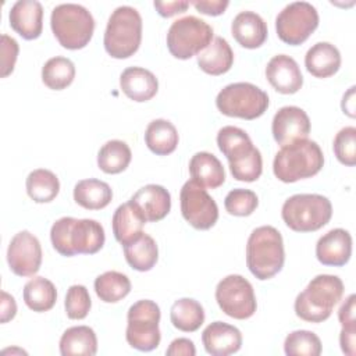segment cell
Returning <instances> with one entry per match:
<instances>
[{"instance_id": "4dcf8cb0", "label": "cell", "mask_w": 356, "mask_h": 356, "mask_svg": "<svg viewBox=\"0 0 356 356\" xmlns=\"http://www.w3.org/2000/svg\"><path fill=\"white\" fill-rule=\"evenodd\" d=\"M124 256L134 270L149 271L157 263L159 248L150 235L142 232L136 239L124 245Z\"/></svg>"}, {"instance_id": "44dd1931", "label": "cell", "mask_w": 356, "mask_h": 356, "mask_svg": "<svg viewBox=\"0 0 356 356\" xmlns=\"http://www.w3.org/2000/svg\"><path fill=\"white\" fill-rule=\"evenodd\" d=\"M142 213L146 222H156L163 220L171 210L170 192L156 184H149L138 189L129 199Z\"/></svg>"}, {"instance_id": "d4e9b609", "label": "cell", "mask_w": 356, "mask_h": 356, "mask_svg": "<svg viewBox=\"0 0 356 356\" xmlns=\"http://www.w3.org/2000/svg\"><path fill=\"white\" fill-rule=\"evenodd\" d=\"M145 222L146 220L142 213L131 200H128L127 203L120 204L113 214L111 227L114 238L124 246L143 232Z\"/></svg>"}, {"instance_id": "ba28073f", "label": "cell", "mask_w": 356, "mask_h": 356, "mask_svg": "<svg viewBox=\"0 0 356 356\" xmlns=\"http://www.w3.org/2000/svg\"><path fill=\"white\" fill-rule=\"evenodd\" d=\"M281 217L292 231L313 232L328 224L332 204L328 197L318 193H298L284 202Z\"/></svg>"}, {"instance_id": "277c9868", "label": "cell", "mask_w": 356, "mask_h": 356, "mask_svg": "<svg viewBox=\"0 0 356 356\" xmlns=\"http://www.w3.org/2000/svg\"><path fill=\"white\" fill-rule=\"evenodd\" d=\"M285 261L281 232L271 225H261L252 231L246 243V266L260 281L278 274Z\"/></svg>"}, {"instance_id": "484cf974", "label": "cell", "mask_w": 356, "mask_h": 356, "mask_svg": "<svg viewBox=\"0 0 356 356\" xmlns=\"http://www.w3.org/2000/svg\"><path fill=\"white\" fill-rule=\"evenodd\" d=\"M189 172L192 179L203 188L217 189L225 181V171L221 161L209 152H197L192 156Z\"/></svg>"}, {"instance_id": "c3c4849f", "label": "cell", "mask_w": 356, "mask_h": 356, "mask_svg": "<svg viewBox=\"0 0 356 356\" xmlns=\"http://www.w3.org/2000/svg\"><path fill=\"white\" fill-rule=\"evenodd\" d=\"M0 312H1L0 313L1 314L0 320H1L3 324L13 320L17 314L15 299L10 293H7L6 291H1V310Z\"/></svg>"}, {"instance_id": "b9f144b4", "label": "cell", "mask_w": 356, "mask_h": 356, "mask_svg": "<svg viewBox=\"0 0 356 356\" xmlns=\"http://www.w3.org/2000/svg\"><path fill=\"white\" fill-rule=\"evenodd\" d=\"M19 46L17 40L7 33L1 35V78L8 76L15 67Z\"/></svg>"}, {"instance_id": "6da1fadb", "label": "cell", "mask_w": 356, "mask_h": 356, "mask_svg": "<svg viewBox=\"0 0 356 356\" xmlns=\"http://www.w3.org/2000/svg\"><path fill=\"white\" fill-rule=\"evenodd\" d=\"M53 248L65 257L75 254H95L106 241L103 225L92 218L61 217L50 229Z\"/></svg>"}, {"instance_id": "e0dca14e", "label": "cell", "mask_w": 356, "mask_h": 356, "mask_svg": "<svg viewBox=\"0 0 356 356\" xmlns=\"http://www.w3.org/2000/svg\"><path fill=\"white\" fill-rule=\"evenodd\" d=\"M266 78L282 95H293L303 85V75L298 63L286 54H277L267 63Z\"/></svg>"}, {"instance_id": "74e56055", "label": "cell", "mask_w": 356, "mask_h": 356, "mask_svg": "<svg viewBox=\"0 0 356 356\" xmlns=\"http://www.w3.org/2000/svg\"><path fill=\"white\" fill-rule=\"evenodd\" d=\"M321 350L320 338L307 330L292 331L284 341V352L288 356H318Z\"/></svg>"}, {"instance_id": "7c38bea8", "label": "cell", "mask_w": 356, "mask_h": 356, "mask_svg": "<svg viewBox=\"0 0 356 356\" xmlns=\"http://www.w3.org/2000/svg\"><path fill=\"white\" fill-rule=\"evenodd\" d=\"M318 26V13L307 1H293L285 6L275 18L278 38L291 46L302 44Z\"/></svg>"}, {"instance_id": "52a82bcc", "label": "cell", "mask_w": 356, "mask_h": 356, "mask_svg": "<svg viewBox=\"0 0 356 356\" xmlns=\"http://www.w3.org/2000/svg\"><path fill=\"white\" fill-rule=\"evenodd\" d=\"M50 26L63 47L78 50L90 42L95 31V19L83 6L63 3L51 10Z\"/></svg>"}, {"instance_id": "4fadbf2b", "label": "cell", "mask_w": 356, "mask_h": 356, "mask_svg": "<svg viewBox=\"0 0 356 356\" xmlns=\"http://www.w3.org/2000/svg\"><path fill=\"white\" fill-rule=\"evenodd\" d=\"M216 300L222 313L236 320L252 317L257 309L252 284L239 274H229L217 284Z\"/></svg>"}, {"instance_id": "f546056e", "label": "cell", "mask_w": 356, "mask_h": 356, "mask_svg": "<svg viewBox=\"0 0 356 356\" xmlns=\"http://www.w3.org/2000/svg\"><path fill=\"white\" fill-rule=\"evenodd\" d=\"M113 191L104 181L96 178L81 179L74 186V200L86 210H100L110 204Z\"/></svg>"}, {"instance_id": "603a6c76", "label": "cell", "mask_w": 356, "mask_h": 356, "mask_svg": "<svg viewBox=\"0 0 356 356\" xmlns=\"http://www.w3.org/2000/svg\"><path fill=\"white\" fill-rule=\"evenodd\" d=\"M234 39L245 49H257L267 39V24L254 11H241L231 24Z\"/></svg>"}, {"instance_id": "83f0119b", "label": "cell", "mask_w": 356, "mask_h": 356, "mask_svg": "<svg viewBox=\"0 0 356 356\" xmlns=\"http://www.w3.org/2000/svg\"><path fill=\"white\" fill-rule=\"evenodd\" d=\"M96 352L97 337L88 325L70 327L60 338V353L63 356H93Z\"/></svg>"}, {"instance_id": "ffe728a7", "label": "cell", "mask_w": 356, "mask_h": 356, "mask_svg": "<svg viewBox=\"0 0 356 356\" xmlns=\"http://www.w3.org/2000/svg\"><path fill=\"white\" fill-rule=\"evenodd\" d=\"M204 350L211 356H228L242 346L241 331L224 321H213L202 332Z\"/></svg>"}, {"instance_id": "60d3db41", "label": "cell", "mask_w": 356, "mask_h": 356, "mask_svg": "<svg viewBox=\"0 0 356 356\" xmlns=\"http://www.w3.org/2000/svg\"><path fill=\"white\" fill-rule=\"evenodd\" d=\"M332 149L339 163L353 167L356 164V128L345 127L339 129L334 138Z\"/></svg>"}, {"instance_id": "4316f807", "label": "cell", "mask_w": 356, "mask_h": 356, "mask_svg": "<svg viewBox=\"0 0 356 356\" xmlns=\"http://www.w3.org/2000/svg\"><path fill=\"white\" fill-rule=\"evenodd\" d=\"M234 64V51L228 42L216 36L210 44L197 54V65L209 75H222L231 70Z\"/></svg>"}, {"instance_id": "3957f363", "label": "cell", "mask_w": 356, "mask_h": 356, "mask_svg": "<svg viewBox=\"0 0 356 356\" xmlns=\"http://www.w3.org/2000/svg\"><path fill=\"white\" fill-rule=\"evenodd\" d=\"M343 282L338 275L318 274L295 299V314L307 323H323L342 299Z\"/></svg>"}, {"instance_id": "7402d4cb", "label": "cell", "mask_w": 356, "mask_h": 356, "mask_svg": "<svg viewBox=\"0 0 356 356\" xmlns=\"http://www.w3.org/2000/svg\"><path fill=\"white\" fill-rule=\"evenodd\" d=\"M120 88L124 95L138 103L153 99L159 90L156 75L142 67H128L120 75Z\"/></svg>"}, {"instance_id": "bcb514c9", "label": "cell", "mask_w": 356, "mask_h": 356, "mask_svg": "<svg viewBox=\"0 0 356 356\" xmlns=\"http://www.w3.org/2000/svg\"><path fill=\"white\" fill-rule=\"evenodd\" d=\"M168 356H195L196 348L193 342L188 338H177L174 339L165 350Z\"/></svg>"}, {"instance_id": "ee69618b", "label": "cell", "mask_w": 356, "mask_h": 356, "mask_svg": "<svg viewBox=\"0 0 356 356\" xmlns=\"http://www.w3.org/2000/svg\"><path fill=\"white\" fill-rule=\"evenodd\" d=\"M153 6H154V8L157 10V13L161 17L168 18V17L185 13L186 8L189 7V1H184V0H178V1H154Z\"/></svg>"}, {"instance_id": "ab89813d", "label": "cell", "mask_w": 356, "mask_h": 356, "mask_svg": "<svg viewBox=\"0 0 356 356\" xmlns=\"http://www.w3.org/2000/svg\"><path fill=\"white\" fill-rule=\"evenodd\" d=\"M64 307L67 317L71 320H82L85 318L92 307L90 295L83 285H71L67 291Z\"/></svg>"}, {"instance_id": "d6a6232c", "label": "cell", "mask_w": 356, "mask_h": 356, "mask_svg": "<svg viewBox=\"0 0 356 356\" xmlns=\"http://www.w3.org/2000/svg\"><path fill=\"white\" fill-rule=\"evenodd\" d=\"M170 320L177 330L195 332L204 323L203 306L192 298H181L172 303Z\"/></svg>"}, {"instance_id": "f35d334b", "label": "cell", "mask_w": 356, "mask_h": 356, "mask_svg": "<svg viewBox=\"0 0 356 356\" xmlns=\"http://www.w3.org/2000/svg\"><path fill=\"white\" fill-rule=\"evenodd\" d=\"M224 206L231 216L246 217L257 209L259 199L253 191L236 188L227 193L224 199Z\"/></svg>"}, {"instance_id": "8d00e7d4", "label": "cell", "mask_w": 356, "mask_h": 356, "mask_svg": "<svg viewBox=\"0 0 356 356\" xmlns=\"http://www.w3.org/2000/svg\"><path fill=\"white\" fill-rule=\"evenodd\" d=\"M74 78L75 65L67 57H51L42 67V81L51 90L65 89L72 83Z\"/></svg>"}, {"instance_id": "681fc988", "label": "cell", "mask_w": 356, "mask_h": 356, "mask_svg": "<svg viewBox=\"0 0 356 356\" xmlns=\"http://www.w3.org/2000/svg\"><path fill=\"white\" fill-rule=\"evenodd\" d=\"M355 89H356L355 86H350L348 92L343 95L342 103H341L343 114H346L350 118H355Z\"/></svg>"}, {"instance_id": "d590c367", "label": "cell", "mask_w": 356, "mask_h": 356, "mask_svg": "<svg viewBox=\"0 0 356 356\" xmlns=\"http://www.w3.org/2000/svg\"><path fill=\"white\" fill-rule=\"evenodd\" d=\"M95 292L104 303H117L131 292V281L120 271H106L95 280Z\"/></svg>"}, {"instance_id": "9a60e30c", "label": "cell", "mask_w": 356, "mask_h": 356, "mask_svg": "<svg viewBox=\"0 0 356 356\" xmlns=\"http://www.w3.org/2000/svg\"><path fill=\"white\" fill-rule=\"evenodd\" d=\"M7 263L18 277H33L42 264V246L29 231L15 234L7 248Z\"/></svg>"}, {"instance_id": "7bdbcfd3", "label": "cell", "mask_w": 356, "mask_h": 356, "mask_svg": "<svg viewBox=\"0 0 356 356\" xmlns=\"http://www.w3.org/2000/svg\"><path fill=\"white\" fill-rule=\"evenodd\" d=\"M189 4H192L202 14L216 17V15H221L225 11L229 1L228 0H193Z\"/></svg>"}, {"instance_id": "8992f818", "label": "cell", "mask_w": 356, "mask_h": 356, "mask_svg": "<svg viewBox=\"0 0 356 356\" xmlns=\"http://www.w3.org/2000/svg\"><path fill=\"white\" fill-rule=\"evenodd\" d=\"M142 40V17L131 6L117 7L104 31L103 44L113 58H128L134 56Z\"/></svg>"}, {"instance_id": "9c48e42d", "label": "cell", "mask_w": 356, "mask_h": 356, "mask_svg": "<svg viewBox=\"0 0 356 356\" xmlns=\"http://www.w3.org/2000/svg\"><path fill=\"white\" fill-rule=\"evenodd\" d=\"M216 106L227 117L256 120L267 111L268 95L250 82H235L218 92Z\"/></svg>"}, {"instance_id": "e575fe53", "label": "cell", "mask_w": 356, "mask_h": 356, "mask_svg": "<svg viewBox=\"0 0 356 356\" xmlns=\"http://www.w3.org/2000/svg\"><path fill=\"white\" fill-rule=\"evenodd\" d=\"M132 152L129 146L120 140L111 139L106 142L97 153V167L106 174H120L129 165Z\"/></svg>"}, {"instance_id": "2e32d148", "label": "cell", "mask_w": 356, "mask_h": 356, "mask_svg": "<svg viewBox=\"0 0 356 356\" xmlns=\"http://www.w3.org/2000/svg\"><path fill=\"white\" fill-rule=\"evenodd\" d=\"M271 132L280 146L307 139L310 134V118L300 107L284 106L274 114Z\"/></svg>"}, {"instance_id": "1f68e13d", "label": "cell", "mask_w": 356, "mask_h": 356, "mask_svg": "<svg viewBox=\"0 0 356 356\" xmlns=\"http://www.w3.org/2000/svg\"><path fill=\"white\" fill-rule=\"evenodd\" d=\"M22 298L31 310L43 313L49 312L56 305L57 289L50 280L44 277H33L24 285Z\"/></svg>"}, {"instance_id": "f1b7e54d", "label": "cell", "mask_w": 356, "mask_h": 356, "mask_svg": "<svg viewBox=\"0 0 356 356\" xmlns=\"http://www.w3.org/2000/svg\"><path fill=\"white\" fill-rule=\"evenodd\" d=\"M178 140L179 136L175 125L164 118L150 121L145 131V143L157 156L172 153L178 146Z\"/></svg>"}, {"instance_id": "836d02e7", "label": "cell", "mask_w": 356, "mask_h": 356, "mask_svg": "<svg viewBox=\"0 0 356 356\" xmlns=\"http://www.w3.org/2000/svg\"><path fill=\"white\" fill-rule=\"evenodd\" d=\"M26 193L36 203H49L56 199L60 192V181L57 175L46 168H36L26 177Z\"/></svg>"}, {"instance_id": "f6af8a7d", "label": "cell", "mask_w": 356, "mask_h": 356, "mask_svg": "<svg viewBox=\"0 0 356 356\" xmlns=\"http://www.w3.org/2000/svg\"><path fill=\"white\" fill-rule=\"evenodd\" d=\"M355 293L349 295L338 310V320L342 327H356L355 320Z\"/></svg>"}, {"instance_id": "cb8c5ba5", "label": "cell", "mask_w": 356, "mask_h": 356, "mask_svg": "<svg viewBox=\"0 0 356 356\" xmlns=\"http://www.w3.org/2000/svg\"><path fill=\"white\" fill-rule=\"evenodd\" d=\"M305 67L316 78L332 76L341 67V53L330 42H317L306 51Z\"/></svg>"}, {"instance_id": "7a4b0ae2", "label": "cell", "mask_w": 356, "mask_h": 356, "mask_svg": "<svg viewBox=\"0 0 356 356\" xmlns=\"http://www.w3.org/2000/svg\"><path fill=\"white\" fill-rule=\"evenodd\" d=\"M217 146L227 157L229 171L236 181L253 182L260 178L263 159L249 135L234 125L222 127L217 134Z\"/></svg>"}, {"instance_id": "5b68a950", "label": "cell", "mask_w": 356, "mask_h": 356, "mask_svg": "<svg viewBox=\"0 0 356 356\" xmlns=\"http://www.w3.org/2000/svg\"><path fill=\"white\" fill-rule=\"evenodd\" d=\"M323 165L324 154L320 146L314 140L300 139L281 146L273 161V172L280 181L292 184L318 174Z\"/></svg>"}, {"instance_id": "d6986e66", "label": "cell", "mask_w": 356, "mask_h": 356, "mask_svg": "<svg viewBox=\"0 0 356 356\" xmlns=\"http://www.w3.org/2000/svg\"><path fill=\"white\" fill-rule=\"evenodd\" d=\"M10 26L24 39H38L43 29V7L38 0H18L8 13Z\"/></svg>"}, {"instance_id": "7dc6e473", "label": "cell", "mask_w": 356, "mask_h": 356, "mask_svg": "<svg viewBox=\"0 0 356 356\" xmlns=\"http://www.w3.org/2000/svg\"><path fill=\"white\" fill-rule=\"evenodd\" d=\"M339 345L345 355L355 356L356 353V327H342L339 334Z\"/></svg>"}, {"instance_id": "ac0fdd59", "label": "cell", "mask_w": 356, "mask_h": 356, "mask_svg": "<svg viewBox=\"0 0 356 356\" xmlns=\"http://www.w3.org/2000/svg\"><path fill=\"white\" fill-rule=\"evenodd\" d=\"M352 256V236L343 228H334L318 238L316 257L324 266H345Z\"/></svg>"}, {"instance_id": "5bb4252c", "label": "cell", "mask_w": 356, "mask_h": 356, "mask_svg": "<svg viewBox=\"0 0 356 356\" xmlns=\"http://www.w3.org/2000/svg\"><path fill=\"white\" fill-rule=\"evenodd\" d=\"M182 217L196 229H210L218 220V206L207 191L195 182L186 181L179 193Z\"/></svg>"}, {"instance_id": "8fae6325", "label": "cell", "mask_w": 356, "mask_h": 356, "mask_svg": "<svg viewBox=\"0 0 356 356\" xmlns=\"http://www.w3.org/2000/svg\"><path fill=\"white\" fill-rule=\"evenodd\" d=\"M213 28L195 15L182 17L171 24L167 32L168 51L179 60L197 56L213 40Z\"/></svg>"}, {"instance_id": "30bf717a", "label": "cell", "mask_w": 356, "mask_h": 356, "mask_svg": "<svg viewBox=\"0 0 356 356\" xmlns=\"http://www.w3.org/2000/svg\"><path fill=\"white\" fill-rule=\"evenodd\" d=\"M161 312L156 302L142 299L135 302L127 314L125 338L131 348L140 352H150L160 345L159 328Z\"/></svg>"}]
</instances>
